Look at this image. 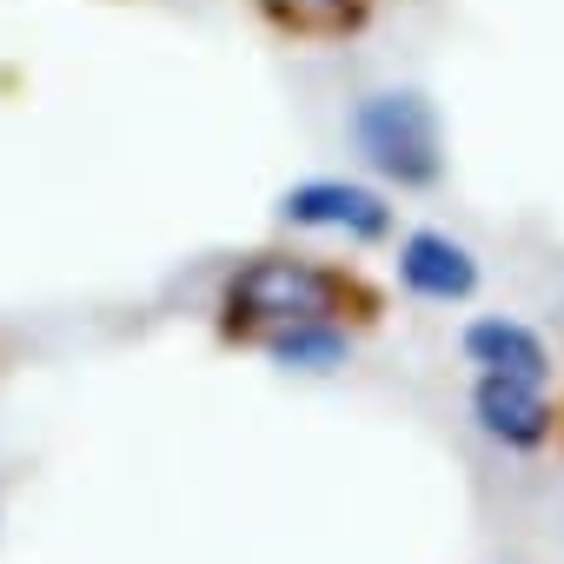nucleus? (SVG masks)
I'll use <instances>...</instances> for the list:
<instances>
[{
    "label": "nucleus",
    "instance_id": "obj_1",
    "mask_svg": "<svg viewBox=\"0 0 564 564\" xmlns=\"http://www.w3.org/2000/svg\"><path fill=\"white\" fill-rule=\"evenodd\" d=\"M339 319H379V293L359 272L326 265L313 252H252L219 286V333L239 346H259L265 333H293V326H339Z\"/></svg>",
    "mask_w": 564,
    "mask_h": 564
},
{
    "label": "nucleus",
    "instance_id": "obj_2",
    "mask_svg": "<svg viewBox=\"0 0 564 564\" xmlns=\"http://www.w3.org/2000/svg\"><path fill=\"white\" fill-rule=\"evenodd\" d=\"M352 147L392 186H438L445 180V127L419 87H379L352 100Z\"/></svg>",
    "mask_w": 564,
    "mask_h": 564
},
{
    "label": "nucleus",
    "instance_id": "obj_3",
    "mask_svg": "<svg viewBox=\"0 0 564 564\" xmlns=\"http://www.w3.org/2000/svg\"><path fill=\"white\" fill-rule=\"evenodd\" d=\"M272 213L286 226H300V232H339L352 246L392 239V219H399L392 199L379 186H359V180H300V186L279 193Z\"/></svg>",
    "mask_w": 564,
    "mask_h": 564
},
{
    "label": "nucleus",
    "instance_id": "obj_4",
    "mask_svg": "<svg viewBox=\"0 0 564 564\" xmlns=\"http://www.w3.org/2000/svg\"><path fill=\"white\" fill-rule=\"evenodd\" d=\"M478 279L485 272H478V252L465 239H452L438 226H419V232L399 239V286L412 300H425V306H465L478 293Z\"/></svg>",
    "mask_w": 564,
    "mask_h": 564
},
{
    "label": "nucleus",
    "instance_id": "obj_5",
    "mask_svg": "<svg viewBox=\"0 0 564 564\" xmlns=\"http://www.w3.org/2000/svg\"><path fill=\"white\" fill-rule=\"evenodd\" d=\"M471 425L485 438H498L505 452H538L557 425L544 386H524V379H498V372H478L471 386Z\"/></svg>",
    "mask_w": 564,
    "mask_h": 564
},
{
    "label": "nucleus",
    "instance_id": "obj_6",
    "mask_svg": "<svg viewBox=\"0 0 564 564\" xmlns=\"http://www.w3.org/2000/svg\"><path fill=\"white\" fill-rule=\"evenodd\" d=\"M465 359L478 372H498V379H524V386H551V346L538 326L511 319V313H485L458 333Z\"/></svg>",
    "mask_w": 564,
    "mask_h": 564
},
{
    "label": "nucleus",
    "instance_id": "obj_7",
    "mask_svg": "<svg viewBox=\"0 0 564 564\" xmlns=\"http://www.w3.org/2000/svg\"><path fill=\"white\" fill-rule=\"evenodd\" d=\"M259 14L293 41H339L366 28L372 0H259Z\"/></svg>",
    "mask_w": 564,
    "mask_h": 564
},
{
    "label": "nucleus",
    "instance_id": "obj_8",
    "mask_svg": "<svg viewBox=\"0 0 564 564\" xmlns=\"http://www.w3.org/2000/svg\"><path fill=\"white\" fill-rule=\"evenodd\" d=\"M279 366H293V372H333L346 366V333L339 326H293V333H265L259 339Z\"/></svg>",
    "mask_w": 564,
    "mask_h": 564
}]
</instances>
